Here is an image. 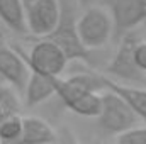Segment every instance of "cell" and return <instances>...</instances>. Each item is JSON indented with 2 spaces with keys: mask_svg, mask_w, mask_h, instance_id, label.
I'll return each instance as SVG.
<instances>
[{
  "mask_svg": "<svg viewBox=\"0 0 146 144\" xmlns=\"http://www.w3.org/2000/svg\"><path fill=\"white\" fill-rule=\"evenodd\" d=\"M0 20L14 34L24 36L27 31L26 3L22 0H0Z\"/></svg>",
  "mask_w": 146,
  "mask_h": 144,
  "instance_id": "cell-13",
  "label": "cell"
},
{
  "mask_svg": "<svg viewBox=\"0 0 146 144\" xmlns=\"http://www.w3.org/2000/svg\"><path fill=\"white\" fill-rule=\"evenodd\" d=\"M145 29H146V22H145Z\"/></svg>",
  "mask_w": 146,
  "mask_h": 144,
  "instance_id": "cell-22",
  "label": "cell"
},
{
  "mask_svg": "<svg viewBox=\"0 0 146 144\" xmlns=\"http://www.w3.org/2000/svg\"><path fill=\"white\" fill-rule=\"evenodd\" d=\"M78 0H60V7H61V14H60V20L58 26L54 27V31L46 36L44 39H49L53 42H56L63 53L66 54V58L70 61H80V63H87V65H95V53L97 51H90L83 46L82 39L78 36Z\"/></svg>",
  "mask_w": 146,
  "mask_h": 144,
  "instance_id": "cell-1",
  "label": "cell"
},
{
  "mask_svg": "<svg viewBox=\"0 0 146 144\" xmlns=\"http://www.w3.org/2000/svg\"><path fill=\"white\" fill-rule=\"evenodd\" d=\"M134 61L141 71L146 73V41H138L134 46Z\"/></svg>",
  "mask_w": 146,
  "mask_h": 144,
  "instance_id": "cell-18",
  "label": "cell"
},
{
  "mask_svg": "<svg viewBox=\"0 0 146 144\" xmlns=\"http://www.w3.org/2000/svg\"><path fill=\"white\" fill-rule=\"evenodd\" d=\"M22 117L12 115L0 120V144H21L22 139Z\"/></svg>",
  "mask_w": 146,
  "mask_h": 144,
  "instance_id": "cell-15",
  "label": "cell"
},
{
  "mask_svg": "<svg viewBox=\"0 0 146 144\" xmlns=\"http://www.w3.org/2000/svg\"><path fill=\"white\" fill-rule=\"evenodd\" d=\"M141 119L134 114L117 93L106 90L102 93V110L97 117V126L104 136H119L136 126H139Z\"/></svg>",
  "mask_w": 146,
  "mask_h": 144,
  "instance_id": "cell-2",
  "label": "cell"
},
{
  "mask_svg": "<svg viewBox=\"0 0 146 144\" xmlns=\"http://www.w3.org/2000/svg\"><path fill=\"white\" fill-rule=\"evenodd\" d=\"M61 14L60 0H34L26 5L27 31L39 39L49 36L58 26Z\"/></svg>",
  "mask_w": 146,
  "mask_h": 144,
  "instance_id": "cell-8",
  "label": "cell"
},
{
  "mask_svg": "<svg viewBox=\"0 0 146 144\" xmlns=\"http://www.w3.org/2000/svg\"><path fill=\"white\" fill-rule=\"evenodd\" d=\"M22 2H24V3H26V5H29V3H33V2H34V0H22Z\"/></svg>",
  "mask_w": 146,
  "mask_h": 144,
  "instance_id": "cell-20",
  "label": "cell"
},
{
  "mask_svg": "<svg viewBox=\"0 0 146 144\" xmlns=\"http://www.w3.org/2000/svg\"><path fill=\"white\" fill-rule=\"evenodd\" d=\"M114 20V34L121 37L146 22V0H100Z\"/></svg>",
  "mask_w": 146,
  "mask_h": 144,
  "instance_id": "cell-7",
  "label": "cell"
},
{
  "mask_svg": "<svg viewBox=\"0 0 146 144\" xmlns=\"http://www.w3.org/2000/svg\"><path fill=\"white\" fill-rule=\"evenodd\" d=\"M114 144H146V124L136 126L115 137Z\"/></svg>",
  "mask_w": 146,
  "mask_h": 144,
  "instance_id": "cell-16",
  "label": "cell"
},
{
  "mask_svg": "<svg viewBox=\"0 0 146 144\" xmlns=\"http://www.w3.org/2000/svg\"><path fill=\"white\" fill-rule=\"evenodd\" d=\"M54 144H82V141L76 137V134L73 132L72 127L61 126L56 131V143Z\"/></svg>",
  "mask_w": 146,
  "mask_h": 144,
  "instance_id": "cell-17",
  "label": "cell"
},
{
  "mask_svg": "<svg viewBox=\"0 0 146 144\" xmlns=\"http://www.w3.org/2000/svg\"><path fill=\"white\" fill-rule=\"evenodd\" d=\"M138 41L139 37L133 32H127L121 37L114 56L106 66V76L119 83H133V85L145 83V71H141L134 61V46Z\"/></svg>",
  "mask_w": 146,
  "mask_h": 144,
  "instance_id": "cell-4",
  "label": "cell"
},
{
  "mask_svg": "<svg viewBox=\"0 0 146 144\" xmlns=\"http://www.w3.org/2000/svg\"><path fill=\"white\" fill-rule=\"evenodd\" d=\"M15 48L22 53L31 71L41 73L46 76H61L70 63V59L66 58L63 49L56 42L44 39V37L39 39L36 44H33V48L29 49L27 54L19 46H15Z\"/></svg>",
  "mask_w": 146,
  "mask_h": 144,
  "instance_id": "cell-5",
  "label": "cell"
},
{
  "mask_svg": "<svg viewBox=\"0 0 146 144\" xmlns=\"http://www.w3.org/2000/svg\"><path fill=\"white\" fill-rule=\"evenodd\" d=\"M56 78L58 76H46L41 73L31 71L29 80L26 83V88L22 92L24 107L34 108L44 102H48L51 97H54L56 95Z\"/></svg>",
  "mask_w": 146,
  "mask_h": 144,
  "instance_id": "cell-10",
  "label": "cell"
},
{
  "mask_svg": "<svg viewBox=\"0 0 146 144\" xmlns=\"http://www.w3.org/2000/svg\"><path fill=\"white\" fill-rule=\"evenodd\" d=\"M114 34V20L109 10L99 5L87 7L78 17V36L83 46L90 51H99Z\"/></svg>",
  "mask_w": 146,
  "mask_h": 144,
  "instance_id": "cell-3",
  "label": "cell"
},
{
  "mask_svg": "<svg viewBox=\"0 0 146 144\" xmlns=\"http://www.w3.org/2000/svg\"><path fill=\"white\" fill-rule=\"evenodd\" d=\"M104 81H106V90H110V92L117 93L129 107L134 110V114L141 119V122L146 124V90L145 88L119 83L115 80H110L106 75H104Z\"/></svg>",
  "mask_w": 146,
  "mask_h": 144,
  "instance_id": "cell-11",
  "label": "cell"
},
{
  "mask_svg": "<svg viewBox=\"0 0 146 144\" xmlns=\"http://www.w3.org/2000/svg\"><path fill=\"white\" fill-rule=\"evenodd\" d=\"M22 139L21 144H54L56 131L41 117L27 115L22 117Z\"/></svg>",
  "mask_w": 146,
  "mask_h": 144,
  "instance_id": "cell-12",
  "label": "cell"
},
{
  "mask_svg": "<svg viewBox=\"0 0 146 144\" xmlns=\"http://www.w3.org/2000/svg\"><path fill=\"white\" fill-rule=\"evenodd\" d=\"M19 90H15L9 83L0 85V112L3 117H12V115H21L24 102L19 97Z\"/></svg>",
  "mask_w": 146,
  "mask_h": 144,
  "instance_id": "cell-14",
  "label": "cell"
},
{
  "mask_svg": "<svg viewBox=\"0 0 146 144\" xmlns=\"http://www.w3.org/2000/svg\"><path fill=\"white\" fill-rule=\"evenodd\" d=\"M2 119H3V115H2V112H0V120H2Z\"/></svg>",
  "mask_w": 146,
  "mask_h": 144,
  "instance_id": "cell-21",
  "label": "cell"
},
{
  "mask_svg": "<svg viewBox=\"0 0 146 144\" xmlns=\"http://www.w3.org/2000/svg\"><path fill=\"white\" fill-rule=\"evenodd\" d=\"M56 97L65 107L80 117L97 119L102 110V93L83 90L70 78H56Z\"/></svg>",
  "mask_w": 146,
  "mask_h": 144,
  "instance_id": "cell-6",
  "label": "cell"
},
{
  "mask_svg": "<svg viewBox=\"0 0 146 144\" xmlns=\"http://www.w3.org/2000/svg\"><path fill=\"white\" fill-rule=\"evenodd\" d=\"M29 75L31 70L22 53L15 46H10L3 39H0V78L22 93Z\"/></svg>",
  "mask_w": 146,
  "mask_h": 144,
  "instance_id": "cell-9",
  "label": "cell"
},
{
  "mask_svg": "<svg viewBox=\"0 0 146 144\" xmlns=\"http://www.w3.org/2000/svg\"><path fill=\"white\" fill-rule=\"evenodd\" d=\"M95 2H99V0H78V3L83 5V7H92Z\"/></svg>",
  "mask_w": 146,
  "mask_h": 144,
  "instance_id": "cell-19",
  "label": "cell"
}]
</instances>
